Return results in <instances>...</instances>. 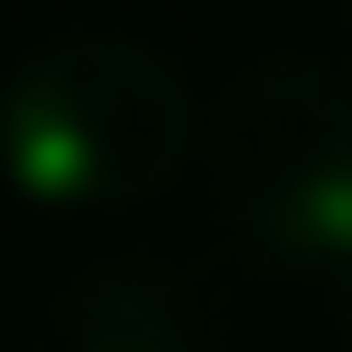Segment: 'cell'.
I'll return each mask as SVG.
<instances>
[{
    "label": "cell",
    "instance_id": "4",
    "mask_svg": "<svg viewBox=\"0 0 352 352\" xmlns=\"http://www.w3.org/2000/svg\"><path fill=\"white\" fill-rule=\"evenodd\" d=\"M344 328H352V278H344Z\"/></svg>",
    "mask_w": 352,
    "mask_h": 352
},
{
    "label": "cell",
    "instance_id": "3",
    "mask_svg": "<svg viewBox=\"0 0 352 352\" xmlns=\"http://www.w3.org/2000/svg\"><path fill=\"white\" fill-rule=\"evenodd\" d=\"M213 295L164 254H115L66 287L58 352H213Z\"/></svg>",
    "mask_w": 352,
    "mask_h": 352
},
{
    "label": "cell",
    "instance_id": "2",
    "mask_svg": "<svg viewBox=\"0 0 352 352\" xmlns=\"http://www.w3.org/2000/svg\"><path fill=\"white\" fill-rule=\"evenodd\" d=\"M213 180L263 254L352 278V90L328 66H246L213 123Z\"/></svg>",
    "mask_w": 352,
    "mask_h": 352
},
{
    "label": "cell",
    "instance_id": "1",
    "mask_svg": "<svg viewBox=\"0 0 352 352\" xmlns=\"http://www.w3.org/2000/svg\"><path fill=\"white\" fill-rule=\"evenodd\" d=\"M197 98L148 41L58 33L0 90V173L33 205H140L188 164Z\"/></svg>",
    "mask_w": 352,
    "mask_h": 352
}]
</instances>
